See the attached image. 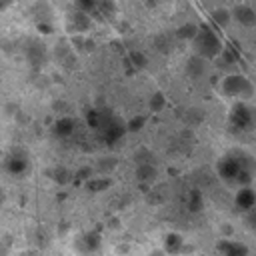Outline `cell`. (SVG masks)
<instances>
[{
  "instance_id": "4",
  "label": "cell",
  "mask_w": 256,
  "mask_h": 256,
  "mask_svg": "<svg viewBox=\"0 0 256 256\" xmlns=\"http://www.w3.org/2000/svg\"><path fill=\"white\" fill-rule=\"evenodd\" d=\"M228 128L232 132H254L256 130V106L246 100H238L228 114Z\"/></svg>"
},
{
  "instance_id": "16",
  "label": "cell",
  "mask_w": 256,
  "mask_h": 256,
  "mask_svg": "<svg viewBox=\"0 0 256 256\" xmlns=\"http://www.w3.org/2000/svg\"><path fill=\"white\" fill-rule=\"evenodd\" d=\"M204 70H206V58L194 54V56L188 60V74L194 76V78H198V76H202Z\"/></svg>"
},
{
  "instance_id": "2",
  "label": "cell",
  "mask_w": 256,
  "mask_h": 256,
  "mask_svg": "<svg viewBox=\"0 0 256 256\" xmlns=\"http://www.w3.org/2000/svg\"><path fill=\"white\" fill-rule=\"evenodd\" d=\"M86 120H88L90 130L96 134V138L106 146H112L114 142H118L128 130V122H124L116 112L108 108L90 110L86 114Z\"/></svg>"
},
{
  "instance_id": "7",
  "label": "cell",
  "mask_w": 256,
  "mask_h": 256,
  "mask_svg": "<svg viewBox=\"0 0 256 256\" xmlns=\"http://www.w3.org/2000/svg\"><path fill=\"white\" fill-rule=\"evenodd\" d=\"M24 56H26L30 68H34V70H42L48 64V50H46V44L40 40H26Z\"/></svg>"
},
{
  "instance_id": "14",
  "label": "cell",
  "mask_w": 256,
  "mask_h": 256,
  "mask_svg": "<svg viewBox=\"0 0 256 256\" xmlns=\"http://www.w3.org/2000/svg\"><path fill=\"white\" fill-rule=\"evenodd\" d=\"M254 204H256V192H254L250 186L238 188V194H236V206H238L242 212H246V210H250Z\"/></svg>"
},
{
  "instance_id": "12",
  "label": "cell",
  "mask_w": 256,
  "mask_h": 256,
  "mask_svg": "<svg viewBox=\"0 0 256 256\" xmlns=\"http://www.w3.org/2000/svg\"><path fill=\"white\" fill-rule=\"evenodd\" d=\"M232 18H234L240 26H246V28L256 24V12H254L250 6H246V4L234 6V10H232Z\"/></svg>"
},
{
  "instance_id": "5",
  "label": "cell",
  "mask_w": 256,
  "mask_h": 256,
  "mask_svg": "<svg viewBox=\"0 0 256 256\" xmlns=\"http://www.w3.org/2000/svg\"><path fill=\"white\" fill-rule=\"evenodd\" d=\"M220 92L228 98L236 100H250L254 96V86L252 82L242 76V74H226L220 80Z\"/></svg>"
},
{
  "instance_id": "22",
  "label": "cell",
  "mask_w": 256,
  "mask_h": 256,
  "mask_svg": "<svg viewBox=\"0 0 256 256\" xmlns=\"http://www.w3.org/2000/svg\"><path fill=\"white\" fill-rule=\"evenodd\" d=\"M142 124H144V118L136 116V118H134V122H128V130H136V128H140Z\"/></svg>"
},
{
  "instance_id": "21",
  "label": "cell",
  "mask_w": 256,
  "mask_h": 256,
  "mask_svg": "<svg viewBox=\"0 0 256 256\" xmlns=\"http://www.w3.org/2000/svg\"><path fill=\"white\" fill-rule=\"evenodd\" d=\"M178 246H180V238H178L176 234H170V236H168V240H166V248H168L170 252H176V250H178Z\"/></svg>"
},
{
  "instance_id": "13",
  "label": "cell",
  "mask_w": 256,
  "mask_h": 256,
  "mask_svg": "<svg viewBox=\"0 0 256 256\" xmlns=\"http://www.w3.org/2000/svg\"><path fill=\"white\" fill-rule=\"evenodd\" d=\"M92 18L86 14V12H82V10H74L72 14H70V28L74 30V32H86L90 26H92Z\"/></svg>"
},
{
  "instance_id": "19",
  "label": "cell",
  "mask_w": 256,
  "mask_h": 256,
  "mask_svg": "<svg viewBox=\"0 0 256 256\" xmlns=\"http://www.w3.org/2000/svg\"><path fill=\"white\" fill-rule=\"evenodd\" d=\"M212 18H214L220 26H226V24L230 22V18H232V12H228V10H224V8H218V10L212 12Z\"/></svg>"
},
{
  "instance_id": "18",
  "label": "cell",
  "mask_w": 256,
  "mask_h": 256,
  "mask_svg": "<svg viewBox=\"0 0 256 256\" xmlns=\"http://www.w3.org/2000/svg\"><path fill=\"white\" fill-rule=\"evenodd\" d=\"M54 130H56L58 136H70L72 130H74V120L72 118H60L56 122V128Z\"/></svg>"
},
{
  "instance_id": "10",
  "label": "cell",
  "mask_w": 256,
  "mask_h": 256,
  "mask_svg": "<svg viewBox=\"0 0 256 256\" xmlns=\"http://www.w3.org/2000/svg\"><path fill=\"white\" fill-rule=\"evenodd\" d=\"M76 250L82 256H98L100 254V236L96 232H82L74 240Z\"/></svg>"
},
{
  "instance_id": "1",
  "label": "cell",
  "mask_w": 256,
  "mask_h": 256,
  "mask_svg": "<svg viewBox=\"0 0 256 256\" xmlns=\"http://www.w3.org/2000/svg\"><path fill=\"white\" fill-rule=\"evenodd\" d=\"M216 174L226 186H250L256 178V158L244 148H232L216 162Z\"/></svg>"
},
{
  "instance_id": "15",
  "label": "cell",
  "mask_w": 256,
  "mask_h": 256,
  "mask_svg": "<svg viewBox=\"0 0 256 256\" xmlns=\"http://www.w3.org/2000/svg\"><path fill=\"white\" fill-rule=\"evenodd\" d=\"M156 168H154V162H142L138 164L136 168V178L142 182V184H152L156 180Z\"/></svg>"
},
{
  "instance_id": "3",
  "label": "cell",
  "mask_w": 256,
  "mask_h": 256,
  "mask_svg": "<svg viewBox=\"0 0 256 256\" xmlns=\"http://www.w3.org/2000/svg\"><path fill=\"white\" fill-rule=\"evenodd\" d=\"M192 42V50L194 54L206 58V60H214L218 58L222 52H224V44L222 40L218 38V34L208 28V26H200L198 32L194 34V38L190 40Z\"/></svg>"
},
{
  "instance_id": "8",
  "label": "cell",
  "mask_w": 256,
  "mask_h": 256,
  "mask_svg": "<svg viewBox=\"0 0 256 256\" xmlns=\"http://www.w3.org/2000/svg\"><path fill=\"white\" fill-rule=\"evenodd\" d=\"M32 16L36 20V28L42 32V34H50L52 32V24H54V14H52V6L50 2L46 0H38L34 6H32Z\"/></svg>"
},
{
  "instance_id": "9",
  "label": "cell",
  "mask_w": 256,
  "mask_h": 256,
  "mask_svg": "<svg viewBox=\"0 0 256 256\" xmlns=\"http://www.w3.org/2000/svg\"><path fill=\"white\" fill-rule=\"evenodd\" d=\"M54 58H56V62L64 68V70H70V68H74L76 66V62H78V58H76V50L72 48V44L68 42V40H58L56 42V46H54Z\"/></svg>"
},
{
  "instance_id": "17",
  "label": "cell",
  "mask_w": 256,
  "mask_h": 256,
  "mask_svg": "<svg viewBox=\"0 0 256 256\" xmlns=\"http://www.w3.org/2000/svg\"><path fill=\"white\" fill-rule=\"evenodd\" d=\"M220 252L224 256H246V246L240 242H222Z\"/></svg>"
},
{
  "instance_id": "20",
  "label": "cell",
  "mask_w": 256,
  "mask_h": 256,
  "mask_svg": "<svg viewBox=\"0 0 256 256\" xmlns=\"http://www.w3.org/2000/svg\"><path fill=\"white\" fill-rule=\"evenodd\" d=\"M244 222H246V226L250 228V232L256 236V204L250 208V210H246V216H244Z\"/></svg>"
},
{
  "instance_id": "24",
  "label": "cell",
  "mask_w": 256,
  "mask_h": 256,
  "mask_svg": "<svg viewBox=\"0 0 256 256\" xmlns=\"http://www.w3.org/2000/svg\"><path fill=\"white\" fill-rule=\"evenodd\" d=\"M10 2H12V0H2V2H0V8H2V10H6V8L10 6Z\"/></svg>"
},
{
  "instance_id": "23",
  "label": "cell",
  "mask_w": 256,
  "mask_h": 256,
  "mask_svg": "<svg viewBox=\"0 0 256 256\" xmlns=\"http://www.w3.org/2000/svg\"><path fill=\"white\" fill-rule=\"evenodd\" d=\"M162 102H164V98L160 96V94H156V98H154V104H152V108L156 110V108H162Z\"/></svg>"
},
{
  "instance_id": "11",
  "label": "cell",
  "mask_w": 256,
  "mask_h": 256,
  "mask_svg": "<svg viewBox=\"0 0 256 256\" xmlns=\"http://www.w3.org/2000/svg\"><path fill=\"white\" fill-rule=\"evenodd\" d=\"M4 166H6V170H8L10 174L20 176V174H24L26 168H28V154H26L22 148H14V150L6 156Z\"/></svg>"
},
{
  "instance_id": "6",
  "label": "cell",
  "mask_w": 256,
  "mask_h": 256,
  "mask_svg": "<svg viewBox=\"0 0 256 256\" xmlns=\"http://www.w3.org/2000/svg\"><path fill=\"white\" fill-rule=\"evenodd\" d=\"M74 8L86 12L96 22H110L116 16V2L114 0H76Z\"/></svg>"
},
{
  "instance_id": "25",
  "label": "cell",
  "mask_w": 256,
  "mask_h": 256,
  "mask_svg": "<svg viewBox=\"0 0 256 256\" xmlns=\"http://www.w3.org/2000/svg\"><path fill=\"white\" fill-rule=\"evenodd\" d=\"M150 256H164V252H162V250H154Z\"/></svg>"
}]
</instances>
